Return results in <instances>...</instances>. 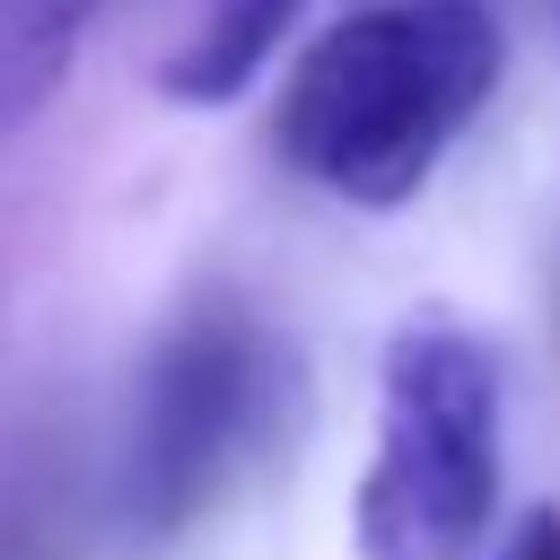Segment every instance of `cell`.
<instances>
[{"instance_id":"obj_4","label":"cell","mask_w":560,"mask_h":560,"mask_svg":"<svg viewBox=\"0 0 560 560\" xmlns=\"http://www.w3.org/2000/svg\"><path fill=\"white\" fill-rule=\"evenodd\" d=\"M289 26H298V0H210L201 26L158 61V96L166 105H236Z\"/></svg>"},{"instance_id":"obj_1","label":"cell","mask_w":560,"mask_h":560,"mask_svg":"<svg viewBox=\"0 0 560 560\" xmlns=\"http://www.w3.org/2000/svg\"><path fill=\"white\" fill-rule=\"evenodd\" d=\"M499 70L508 35L481 0H368L298 52L271 140L315 192L402 210L499 96Z\"/></svg>"},{"instance_id":"obj_6","label":"cell","mask_w":560,"mask_h":560,"mask_svg":"<svg viewBox=\"0 0 560 560\" xmlns=\"http://www.w3.org/2000/svg\"><path fill=\"white\" fill-rule=\"evenodd\" d=\"M499 560H560V516H551V508H534V516L508 534V551H499Z\"/></svg>"},{"instance_id":"obj_5","label":"cell","mask_w":560,"mask_h":560,"mask_svg":"<svg viewBox=\"0 0 560 560\" xmlns=\"http://www.w3.org/2000/svg\"><path fill=\"white\" fill-rule=\"evenodd\" d=\"M96 9L105 0H0V140L26 131L61 96Z\"/></svg>"},{"instance_id":"obj_2","label":"cell","mask_w":560,"mask_h":560,"mask_svg":"<svg viewBox=\"0 0 560 560\" xmlns=\"http://www.w3.org/2000/svg\"><path fill=\"white\" fill-rule=\"evenodd\" d=\"M499 359L464 324H402L376 368V446L350 490L359 560H481L499 525Z\"/></svg>"},{"instance_id":"obj_3","label":"cell","mask_w":560,"mask_h":560,"mask_svg":"<svg viewBox=\"0 0 560 560\" xmlns=\"http://www.w3.org/2000/svg\"><path fill=\"white\" fill-rule=\"evenodd\" d=\"M262 402H271V368H262L254 324L210 306L166 332L140 385V438H131V499L158 534L192 525L219 499V481L245 464L262 429Z\"/></svg>"}]
</instances>
